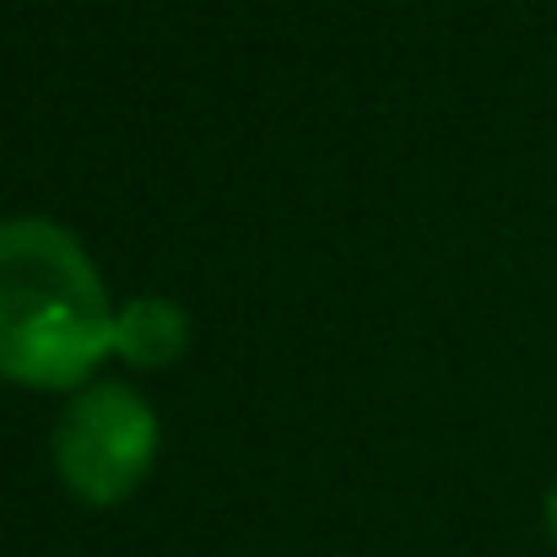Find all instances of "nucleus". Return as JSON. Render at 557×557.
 Wrapping results in <instances>:
<instances>
[{"instance_id": "nucleus-1", "label": "nucleus", "mask_w": 557, "mask_h": 557, "mask_svg": "<svg viewBox=\"0 0 557 557\" xmlns=\"http://www.w3.org/2000/svg\"><path fill=\"white\" fill-rule=\"evenodd\" d=\"M114 314L98 265L60 222H0V379L82 389L114 352Z\"/></svg>"}, {"instance_id": "nucleus-2", "label": "nucleus", "mask_w": 557, "mask_h": 557, "mask_svg": "<svg viewBox=\"0 0 557 557\" xmlns=\"http://www.w3.org/2000/svg\"><path fill=\"white\" fill-rule=\"evenodd\" d=\"M158 460V417L125 384H82L54 428V466L60 482L82 504H120L131 498Z\"/></svg>"}, {"instance_id": "nucleus-3", "label": "nucleus", "mask_w": 557, "mask_h": 557, "mask_svg": "<svg viewBox=\"0 0 557 557\" xmlns=\"http://www.w3.org/2000/svg\"><path fill=\"white\" fill-rule=\"evenodd\" d=\"M189 347V320L169 298H136L114 314V352L136 369H169Z\"/></svg>"}, {"instance_id": "nucleus-4", "label": "nucleus", "mask_w": 557, "mask_h": 557, "mask_svg": "<svg viewBox=\"0 0 557 557\" xmlns=\"http://www.w3.org/2000/svg\"><path fill=\"white\" fill-rule=\"evenodd\" d=\"M547 531H553V542H557V493H553V504H547Z\"/></svg>"}]
</instances>
